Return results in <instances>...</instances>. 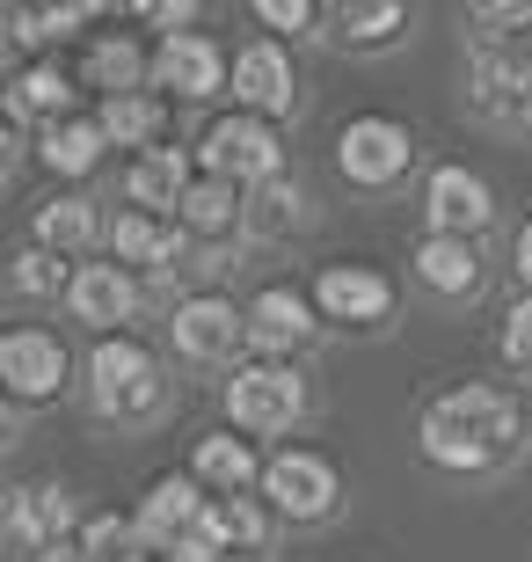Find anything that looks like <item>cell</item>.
<instances>
[{"mask_svg":"<svg viewBox=\"0 0 532 562\" xmlns=\"http://www.w3.org/2000/svg\"><path fill=\"white\" fill-rule=\"evenodd\" d=\"M416 271H423L430 292L460 300V292L482 285V249H474V241H452V234H430L423 249H416Z\"/></svg>","mask_w":532,"mask_h":562,"instance_id":"21","label":"cell"},{"mask_svg":"<svg viewBox=\"0 0 532 562\" xmlns=\"http://www.w3.org/2000/svg\"><path fill=\"white\" fill-rule=\"evenodd\" d=\"M307 336H314V307L292 285H270L263 300L248 307V344H263V351H292V344H307Z\"/></svg>","mask_w":532,"mask_h":562,"instance_id":"17","label":"cell"},{"mask_svg":"<svg viewBox=\"0 0 532 562\" xmlns=\"http://www.w3.org/2000/svg\"><path fill=\"white\" fill-rule=\"evenodd\" d=\"M103 132L117 146H146V154H154V139L168 132V110L154 103V95H110L103 103Z\"/></svg>","mask_w":532,"mask_h":562,"instance_id":"27","label":"cell"},{"mask_svg":"<svg viewBox=\"0 0 532 562\" xmlns=\"http://www.w3.org/2000/svg\"><path fill=\"white\" fill-rule=\"evenodd\" d=\"M292 227H307V190L292 183V176H270V183L248 190V220H241V234H256V241H285Z\"/></svg>","mask_w":532,"mask_h":562,"instance_id":"19","label":"cell"},{"mask_svg":"<svg viewBox=\"0 0 532 562\" xmlns=\"http://www.w3.org/2000/svg\"><path fill=\"white\" fill-rule=\"evenodd\" d=\"M88 74H95V88H110V95H139L146 81V59L132 37H103L95 52H88Z\"/></svg>","mask_w":532,"mask_h":562,"instance_id":"30","label":"cell"},{"mask_svg":"<svg viewBox=\"0 0 532 562\" xmlns=\"http://www.w3.org/2000/svg\"><path fill=\"white\" fill-rule=\"evenodd\" d=\"M263 497L285 519H328L336 512V468L321 453H278L263 460Z\"/></svg>","mask_w":532,"mask_h":562,"instance_id":"8","label":"cell"},{"mask_svg":"<svg viewBox=\"0 0 532 562\" xmlns=\"http://www.w3.org/2000/svg\"><path fill=\"white\" fill-rule=\"evenodd\" d=\"M190 541L212 548V555H219V548H263V512H256L248 497H212Z\"/></svg>","mask_w":532,"mask_h":562,"instance_id":"24","label":"cell"},{"mask_svg":"<svg viewBox=\"0 0 532 562\" xmlns=\"http://www.w3.org/2000/svg\"><path fill=\"white\" fill-rule=\"evenodd\" d=\"M0 380L15 402H44L66 387V344L52 329H8L0 336Z\"/></svg>","mask_w":532,"mask_h":562,"instance_id":"7","label":"cell"},{"mask_svg":"<svg viewBox=\"0 0 532 562\" xmlns=\"http://www.w3.org/2000/svg\"><path fill=\"white\" fill-rule=\"evenodd\" d=\"M205 504L212 497H197V482L161 475L154 490H146V504H139V533L161 548V555H176V548H190V533H197V519H205Z\"/></svg>","mask_w":532,"mask_h":562,"instance_id":"12","label":"cell"},{"mask_svg":"<svg viewBox=\"0 0 532 562\" xmlns=\"http://www.w3.org/2000/svg\"><path fill=\"white\" fill-rule=\"evenodd\" d=\"M66 103H73V81H66L59 66H30V74L8 88V117H15V125L30 117V110H52V125H59Z\"/></svg>","mask_w":532,"mask_h":562,"instance_id":"28","label":"cell"},{"mask_svg":"<svg viewBox=\"0 0 532 562\" xmlns=\"http://www.w3.org/2000/svg\"><path fill=\"white\" fill-rule=\"evenodd\" d=\"M416 438H423V453L438 460V468H452V475H489V468H503V460L525 446V409H518L503 387L467 380V387H452V395L430 402Z\"/></svg>","mask_w":532,"mask_h":562,"instance_id":"1","label":"cell"},{"mask_svg":"<svg viewBox=\"0 0 532 562\" xmlns=\"http://www.w3.org/2000/svg\"><path fill=\"white\" fill-rule=\"evenodd\" d=\"M30 562H88V555H73V548L59 541V548H44V555H30Z\"/></svg>","mask_w":532,"mask_h":562,"instance_id":"39","label":"cell"},{"mask_svg":"<svg viewBox=\"0 0 532 562\" xmlns=\"http://www.w3.org/2000/svg\"><path fill=\"white\" fill-rule=\"evenodd\" d=\"M88 562H146L154 541L139 533V519H88Z\"/></svg>","mask_w":532,"mask_h":562,"instance_id":"31","label":"cell"},{"mask_svg":"<svg viewBox=\"0 0 532 562\" xmlns=\"http://www.w3.org/2000/svg\"><path fill=\"white\" fill-rule=\"evenodd\" d=\"M146 15H154V22H190L197 8H190V0H176V8H168V0H161V8H146Z\"/></svg>","mask_w":532,"mask_h":562,"instance_id":"36","label":"cell"},{"mask_svg":"<svg viewBox=\"0 0 532 562\" xmlns=\"http://www.w3.org/2000/svg\"><path fill=\"white\" fill-rule=\"evenodd\" d=\"M66 526H73V497H66L59 482H44V490H15V497H8V541L30 548V555L59 548Z\"/></svg>","mask_w":532,"mask_h":562,"instance_id":"16","label":"cell"},{"mask_svg":"<svg viewBox=\"0 0 532 562\" xmlns=\"http://www.w3.org/2000/svg\"><path fill=\"white\" fill-rule=\"evenodd\" d=\"M474 30L489 44H532V0H482Z\"/></svg>","mask_w":532,"mask_h":562,"instance_id":"33","label":"cell"},{"mask_svg":"<svg viewBox=\"0 0 532 562\" xmlns=\"http://www.w3.org/2000/svg\"><path fill=\"white\" fill-rule=\"evenodd\" d=\"M8 285L15 292H30V300H52V292H73V278H66V263L52 249H37V241H30V249H15V263H8Z\"/></svg>","mask_w":532,"mask_h":562,"instance_id":"32","label":"cell"},{"mask_svg":"<svg viewBox=\"0 0 532 562\" xmlns=\"http://www.w3.org/2000/svg\"><path fill=\"white\" fill-rule=\"evenodd\" d=\"M503 366L532 373V300H518V307L503 314Z\"/></svg>","mask_w":532,"mask_h":562,"instance_id":"34","label":"cell"},{"mask_svg":"<svg viewBox=\"0 0 532 562\" xmlns=\"http://www.w3.org/2000/svg\"><path fill=\"white\" fill-rule=\"evenodd\" d=\"M161 366H154V351L146 344H132V336H103L95 351H88V402L103 409V417L117 424H139L161 409Z\"/></svg>","mask_w":532,"mask_h":562,"instance_id":"2","label":"cell"},{"mask_svg":"<svg viewBox=\"0 0 532 562\" xmlns=\"http://www.w3.org/2000/svg\"><path fill=\"white\" fill-rule=\"evenodd\" d=\"M176 351L197 358V366H219V358H234V344L248 336V314H234V300H219V292H197V300H183L176 307Z\"/></svg>","mask_w":532,"mask_h":562,"instance_id":"10","label":"cell"},{"mask_svg":"<svg viewBox=\"0 0 532 562\" xmlns=\"http://www.w3.org/2000/svg\"><path fill=\"white\" fill-rule=\"evenodd\" d=\"M103 241H110L117 263H176V256H183V227H168L154 212H117Z\"/></svg>","mask_w":532,"mask_h":562,"instance_id":"18","label":"cell"},{"mask_svg":"<svg viewBox=\"0 0 532 562\" xmlns=\"http://www.w3.org/2000/svg\"><path fill=\"white\" fill-rule=\"evenodd\" d=\"M299 409H307V380L292 366H241L226 380V417L241 431H292Z\"/></svg>","mask_w":532,"mask_h":562,"instance_id":"4","label":"cell"},{"mask_svg":"<svg viewBox=\"0 0 532 562\" xmlns=\"http://www.w3.org/2000/svg\"><path fill=\"white\" fill-rule=\"evenodd\" d=\"M256 15H263L270 30H307L314 8H307V0H256Z\"/></svg>","mask_w":532,"mask_h":562,"instance_id":"35","label":"cell"},{"mask_svg":"<svg viewBox=\"0 0 532 562\" xmlns=\"http://www.w3.org/2000/svg\"><path fill=\"white\" fill-rule=\"evenodd\" d=\"M176 212H183L190 234H226V227H241V220H248V198H241V183L197 176V183H190V198H183Z\"/></svg>","mask_w":532,"mask_h":562,"instance_id":"25","label":"cell"},{"mask_svg":"<svg viewBox=\"0 0 532 562\" xmlns=\"http://www.w3.org/2000/svg\"><path fill=\"white\" fill-rule=\"evenodd\" d=\"M314 300H321L328 322H387L394 285L380 271H365V263H328L321 285H314Z\"/></svg>","mask_w":532,"mask_h":562,"instance_id":"13","label":"cell"},{"mask_svg":"<svg viewBox=\"0 0 532 562\" xmlns=\"http://www.w3.org/2000/svg\"><path fill=\"white\" fill-rule=\"evenodd\" d=\"M154 74L176 95H212V88H226V52L205 30H168L161 52H154Z\"/></svg>","mask_w":532,"mask_h":562,"instance_id":"11","label":"cell"},{"mask_svg":"<svg viewBox=\"0 0 532 562\" xmlns=\"http://www.w3.org/2000/svg\"><path fill=\"white\" fill-rule=\"evenodd\" d=\"M328 22H336L343 44H387L394 30H401V0H343Z\"/></svg>","mask_w":532,"mask_h":562,"instance_id":"29","label":"cell"},{"mask_svg":"<svg viewBox=\"0 0 532 562\" xmlns=\"http://www.w3.org/2000/svg\"><path fill=\"white\" fill-rule=\"evenodd\" d=\"M423 212H430V234H452V241H474V234H489L496 220V198L482 176H467V168H438L423 190Z\"/></svg>","mask_w":532,"mask_h":562,"instance_id":"9","label":"cell"},{"mask_svg":"<svg viewBox=\"0 0 532 562\" xmlns=\"http://www.w3.org/2000/svg\"><path fill=\"white\" fill-rule=\"evenodd\" d=\"M205 168L219 176V183H270V176H285V146H278V132L263 125V117H219V125L205 132Z\"/></svg>","mask_w":532,"mask_h":562,"instance_id":"5","label":"cell"},{"mask_svg":"<svg viewBox=\"0 0 532 562\" xmlns=\"http://www.w3.org/2000/svg\"><path fill=\"white\" fill-rule=\"evenodd\" d=\"M467 95H474V110H482L489 125L532 132V44H489V37H474Z\"/></svg>","mask_w":532,"mask_h":562,"instance_id":"3","label":"cell"},{"mask_svg":"<svg viewBox=\"0 0 532 562\" xmlns=\"http://www.w3.org/2000/svg\"><path fill=\"white\" fill-rule=\"evenodd\" d=\"M132 198H139V212L183 205V198H190V161L176 154V146H154V154H139V168H132Z\"/></svg>","mask_w":532,"mask_h":562,"instance_id":"26","label":"cell"},{"mask_svg":"<svg viewBox=\"0 0 532 562\" xmlns=\"http://www.w3.org/2000/svg\"><path fill=\"white\" fill-rule=\"evenodd\" d=\"M168 562H219V555H212V548H197V541H190V548H176V555H168Z\"/></svg>","mask_w":532,"mask_h":562,"instance_id":"38","label":"cell"},{"mask_svg":"<svg viewBox=\"0 0 532 562\" xmlns=\"http://www.w3.org/2000/svg\"><path fill=\"white\" fill-rule=\"evenodd\" d=\"M95 234H110L103 227V212H95V198H52V205H37V249H52V256H73V249H88Z\"/></svg>","mask_w":532,"mask_h":562,"instance_id":"20","label":"cell"},{"mask_svg":"<svg viewBox=\"0 0 532 562\" xmlns=\"http://www.w3.org/2000/svg\"><path fill=\"white\" fill-rule=\"evenodd\" d=\"M518 285H532V227L518 234Z\"/></svg>","mask_w":532,"mask_h":562,"instance_id":"37","label":"cell"},{"mask_svg":"<svg viewBox=\"0 0 532 562\" xmlns=\"http://www.w3.org/2000/svg\"><path fill=\"white\" fill-rule=\"evenodd\" d=\"M197 475H205L219 497H241L248 482H263V468H256V453H248V438L212 431V438H197Z\"/></svg>","mask_w":532,"mask_h":562,"instance_id":"23","label":"cell"},{"mask_svg":"<svg viewBox=\"0 0 532 562\" xmlns=\"http://www.w3.org/2000/svg\"><path fill=\"white\" fill-rule=\"evenodd\" d=\"M103 117H59V125H44V168H59V176H88V168L103 161Z\"/></svg>","mask_w":532,"mask_h":562,"instance_id":"22","label":"cell"},{"mask_svg":"<svg viewBox=\"0 0 532 562\" xmlns=\"http://www.w3.org/2000/svg\"><path fill=\"white\" fill-rule=\"evenodd\" d=\"M66 307L81 314V322H95V329H117V322L139 314V285H132L124 263H81V271H73V292H66Z\"/></svg>","mask_w":532,"mask_h":562,"instance_id":"14","label":"cell"},{"mask_svg":"<svg viewBox=\"0 0 532 562\" xmlns=\"http://www.w3.org/2000/svg\"><path fill=\"white\" fill-rule=\"evenodd\" d=\"M234 95L248 103V117L292 110V59L278 44H241V52H234Z\"/></svg>","mask_w":532,"mask_h":562,"instance_id":"15","label":"cell"},{"mask_svg":"<svg viewBox=\"0 0 532 562\" xmlns=\"http://www.w3.org/2000/svg\"><path fill=\"white\" fill-rule=\"evenodd\" d=\"M416 161V139L394 117H350L343 139H336V168H343L350 183H365V190H387L401 183Z\"/></svg>","mask_w":532,"mask_h":562,"instance_id":"6","label":"cell"}]
</instances>
